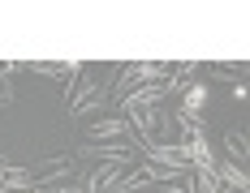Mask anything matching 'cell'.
<instances>
[{
  "mask_svg": "<svg viewBox=\"0 0 250 193\" xmlns=\"http://www.w3.org/2000/svg\"><path fill=\"white\" fill-rule=\"evenodd\" d=\"M173 73V65H164V60H138V65H125L121 77L112 82V95L121 99L129 90H138V86H164V77Z\"/></svg>",
  "mask_w": 250,
  "mask_h": 193,
  "instance_id": "6da1fadb",
  "label": "cell"
},
{
  "mask_svg": "<svg viewBox=\"0 0 250 193\" xmlns=\"http://www.w3.org/2000/svg\"><path fill=\"white\" fill-rule=\"evenodd\" d=\"M104 99H108V90H104L95 77H82L74 90H69V99H65V116L69 121H82V116H91V112H100Z\"/></svg>",
  "mask_w": 250,
  "mask_h": 193,
  "instance_id": "7a4b0ae2",
  "label": "cell"
},
{
  "mask_svg": "<svg viewBox=\"0 0 250 193\" xmlns=\"http://www.w3.org/2000/svg\"><path fill=\"white\" fill-rule=\"evenodd\" d=\"M30 176H35V189L39 193H52V189H61V185H69V176H78V163L65 159V155H52V159H43L39 172H30Z\"/></svg>",
  "mask_w": 250,
  "mask_h": 193,
  "instance_id": "3957f363",
  "label": "cell"
},
{
  "mask_svg": "<svg viewBox=\"0 0 250 193\" xmlns=\"http://www.w3.org/2000/svg\"><path fill=\"white\" fill-rule=\"evenodd\" d=\"M125 124H129V133H138V146H151L160 142V112L155 107H129V112H121Z\"/></svg>",
  "mask_w": 250,
  "mask_h": 193,
  "instance_id": "277c9868",
  "label": "cell"
},
{
  "mask_svg": "<svg viewBox=\"0 0 250 193\" xmlns=\"http://www.w3.org/2000/svg\"><path fill=\"white\" fill-rule=\"evenodd\" d=\"M121 138H134L125 116H100L95 124H86V142H121Z\"/></svg>",
  "mask_w": 250,
  "mask_h": 193,
  "instance_id": "5b68a950",
  "label": "cell"
},
{
  "mask_svg": "<svg viewBox=\"0 0 250 193\" xmlns=\"http://www.w3.org/2000/svg\"><path fill=\"white\" fill-rule=\"evenodd\" d=\"M164 95H168L164 86H138V90H129V95L117 99V112H129V107H155Z\"/></svg>",
  "mask_w": 250,
  "mask_h": 193,
  "instance_id": "8992f818",
  "label": "cell"
},
{
  "mask_svg": "<svg viewBox=\"0 0 250 193\" xmlns=\"http://www.w3.org/2000/svg\"><path fill=\"white\" fill-rule=\"evenodd\" d=\"M216 180H220V189H237V193H250V176H246V168H237V163H216Z\"/></svg>",
  "mask_w": 250,
  "mask_h": 193,
  "instance_id": "52a82bcc",
  "label": "cell"
},
{
  "mask_svg": "<svg viewBox=\"0 0 250 193\" xmlns=\"http://www.w3.org/2000/svg\"><path fill=\"white\" fill-rule=\"evenodd\" d=\"M177 129H181V138H177V142L207 138V116H203V112H181V107H177Z\"/></svg>",
  "mask_w": 250,
  "mask_h": 193,
  "instance_id": "ba28073f",
  "label": "cell"
},
{
  "mask_svg": "<svg viewBox=\"0 0 250 193\" xmlns=\"http://www.w3.org/2000/svg\"><path fill=\"white\" fill-rule=\"evenodd\" d=\"M225 150H229V163L246 168V159H250V133H246V129H229V133H225Z\"/></svg>",
  "mask_w": 250,
  "mask_h": 193,
  "instance_id": "9c48e42d",
  "label": "cell"
},
{
  "mask_svg": "<svg viewBox=\"0 0 250 193\" xmlns=\"http://www.w3.org/2000/svg\"><path fill=\"white\" fill-rule=\"evenodd\" d=\"M22 189H35V176H30L26 168H18V163H13V168L0 176V193H22Z\"/></svg>",
  "mask_w": 250,
  "mask_h": 193,
  "instance_id": "30bf717a",
  "label": "cell"
},
{
  "mask_svg": "<svg viewBox=\"0 0 250 193\" xmlns=\"http://www.w3.org/2000/svg\"><path fill=\"white\" fill-rule=\"evenodd\" d=\"M143 185H147V176H143V172H138V163H134V168H125L121 176L108 185V193H129V189H143Z\"/></svg>",
  "mask_w": 250,
  "mask_h": 193,
  "instance_id": "8fae6325",
  "label": "cell"
},
{
  "mask_svg": "<svg viewBox=\"0 0 250 193\" xmlns=\"http://www.w3.org/2000/svg\"><path fill=\"white\" fill-rule=\"evenodd\" d=\"M138 172L147 176V180H164V185H177V180H186V172H177V168H160V163H138Z\"/></svg>",
  "mask_w": 250,
  "mask_h": 193,
  "instance_id": "7c38bea8",
  "label": "cell"
},
{
  "mask_svg": "<svg viewBox=\"0 0 250 193\" xmlns=\"http://www.w3.org/2000/svg\"><path fill=\"white\" fill-rule=\"evenodd\" d=\"M190 193H220L216 172H190Z\"/></svg>",
  "mask_w": 250,
  "mask_h": 193,
  "instance_id": "4fadbf2b",
  "label": "cell"
},
{
  "mask_svg": "<svg viewBox=\"0 0 250 193\" xmlns=\"http://www.w3.org/2000/svg\"><path fill=\"white\" fill-rule=\"evenodd\" d=\"M199 107H207V86H190L186 90V103H181V112H199Z\"/></svg>",
  "mask_w": 250,
  "mask_h": 193,
  "instance_id": "5bb4252c",
  "label": "cell"
},
{
  "mask_svg": "<svg viewBox=\"0 0 250 193\" xmlns=\"http://www.w3.org/2000/svg\"><path fill=\"white\" fill-rule=\"evenodd\" d=\"M211 73H216V77H220V82H237V77H233V65H211Z\"/></svg>",
  "mask_w": 250,
  "mask_h": 193,
  "instance_id": "9a60e30c",
  "label": "cell"
},
{
  "mask_svg": "<svg viewBox=\"0 0 250 193\" xmlns=\"http://www.w3.org/2000/svg\"><path fill=\"white\" fill-rule=\"evenodd\" d=\"M52 193H82L78 185H61V189H52Z\"/></svg>",
  "mask_w": 250,
  "mask_h": 193,
  "instance_id": "2e32d148",
  "label": "cell"
},
{
  "mask_svg": "<svg viewBox=\"0 0 250 193\" xmlns=\"http://www.w3.org/2000/svg\"><path fill=\"white\" fill-rule=\"evenodd\" d=\"M22 193H39V189H22Z\"/></svg>",
  "mask_w": 250,
  "mask_h": 193,
  "instance_id": "e0dca14e",
  "label": "cell"
},
{
  "mask_svg": "<svg viewBox=\"0 0 250 193\" xmlns=\"http://www.w3.org/2000/svg\"><path fill=\"white\" fill-rule=\"evenodd\" d=\"M220 193H225V189H220Z\"/></svg>",
  "mask_w": 250,
  "mask_h": 193,
  "instance_id": "ac0fdd59",
  "label": "cell"
}]
</instances>
